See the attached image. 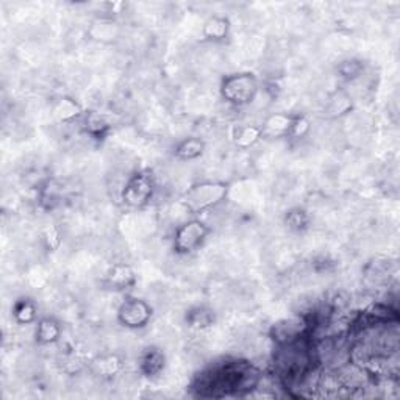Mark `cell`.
<instances>
[{
    "mask_svg": "<svg viewBox=\"0 0 400 400\" xmlns=\"http://www.w3.org/2000/svg\"><path fill=\"white\" fill-rule=\"evenodd\" d=\"M229 185L224 181H200L188 189L183 195V205L191 214L203 213L217 207L227 198Z\"/></svg>",
    "mask_w": 400,
    "mask_h": 400,
    "instance_id": "1",
    "label": "cell"
},
{
    "mask_svg": "<svg viewBox=\"0 0 400 400\" xmlns=\"http://www.w3.org/2000/svg\"><path fill=\"white\" fill-rule=\"evenodd\" d=\"M260 91L258 78L250 72L227 75L221 83V97L234 108H243L255 100Z\"/></svg>",
    "mask_w": 400,
    "mask_h": 400,
    "instance_id": "2",
    "label": "cell"
},
{
    "mask_svg": "<svg viewBox=\"0 0 400 400\" xmlns=\"http://www.w3.org/2000/svg\"><path fill=\"white\" fill-rule=\"evenodd\" d=\"M313 329H315V322L310 315L296 313L272 324L269 329V338L274 341L275 346H283L310 337Z\"/></svg>",
    "mask_w": 400,
    "mask_h": 400,
    "instance_id": "3",
    "label": "cell"
},
{
    "mask_svg": "<svg viewBox=\"0 0 400 400\" xmlns=\"http://www.w3.org/2000/svg\"><path fill=\"white\" fill-rule=\"evenodd\" d=\"M210 231H212V229L208 227V224L200 219H189L183 222L178 225L176 234H174V250L178 255H188V253L195 252L205 243Z\"/></svg>",
    "mask_w": 400,
    "mask_h": 400,
    "instance_id": "4",
    "label": "cell"
},
{
    "mask_svg": "<svg viewBox=\"0 0 400 400\" xmlns=\"http://www.w3.org/2000/svg\"><path fill=\"white\" fill-rule=\"evenodd\" d=\"M155 194V181L149 172H135L121 188V200L132 208H141Z\"/></svg>",
    "mask_w": 400,
    "mask_h": 400,
    "instance_id": "5",
    "label": "cell"
},
{
    "mask_svg": "<svg viewBox=\"0 0 400 400\" xmlns=\"http://www.w3.org/2000/svg\"><path fill=\"white\" fill-rule=\"evenodd\" d=\"M150 319L152 307L138 297H126L118 308V321L126 329H143L150 322Z\"/></svg>",
    "mask_w": 400,
    "mask_h": 400,
    "instance_id": "6",
    "label": "cell"
},
{
    "mask_svg": "<svg viewBox=\"0 0 400 400\" xmlns=\"http://www.w3.org/2000/svg\"><path fill=\"white\" fill-rule=\"evenodd\" d=\"M105 286L113 291H122L132 289L136 283V275L132 267L126 263H118L110 267V271L105 274Z\"/></svg>",
    "mask_w": 400,
    "mask_h": 400,
    "instance_id": "7",
    "label": "cell"
},
{
    "mask_svg": "<svg viewBox=\"0 0 400 400\" xmlns=\"http://www.w3.org/2000/svg\"><path fill=\"white\" fill-rule=\"evenodd\" d=\"M396 271V265L392 263L391 260L388 258H378L372 263H369V266L366 267V280L370 283L372 286H387L392 274Z\"/></svg>",
    "mask_w": 400,
    "mask_h": 400,
    "instance_id": "8",
    "label": "cell"
},
{
    "mask_svg": "<svg viewBox=\"0 0 400 400\" xmlns=\"http://www.w3.org/2000/svg\"><path fill=\"white\" fill-rule=\"evenodd\" d=\"M140 372L145 377H157L166 366V355L155 346L147 347L140 356Z\"/></svg>",
    "mask_w": 400,
    "mask_h": 400,
    "instance_id": "9",
    "label": "cell"
},
{
    "mask_svg": "<svg viewBox=\"0 0 400 400\" xmlns=\"http://www.w3.org/2000/svg\"><path fill=\"white\" fill-rule=\"evenodd\" d=\"M294 114H271L261 123L263 138H288Z\"/></svg>",
    "mask_w": 400,
    "mask_h": 400,
    "instance_id": "10",
    "label": "cell"
},
{
    "mask_svg": "<svg viewBox=\"0 0 400 400\" xmlns=\"http://www.w3.org/2000/svg\"><path fill=\"white\" fill-rule=\"evenodd\" d=\"M82 128L83 132L94 138V140H104V138L110 133L111 123L108 122L104 114L97 111L83 113L82 116Z\"/></svg>",
    "mask_w": 400,
    "mask_h": 400,
    "instance_id": "11",
    "label": "cell"
},
{
    "mask_svg": "<svg viewBox=\"0 0 400 400\" xmlns=\"http://www.w3.org/2000/svg\"><path fill=\"white\" fill-rule=\"evenodd\" d=\"M263 135H261V127L253 126V123H238L231 130V140L239 149H250L255 145Z\"/></svg>",
    "mask_w": 400,
    "mask_h": 400,
    "instance_id": "12",
    "label": "cell"
},
{
    "mask_svg": "<svg viewBox=\"0 0 400 400\" xmlns=\"http://www.w3.org/2000/svg\"><path fill=\"white\" fill-rule=\"evenodd\" d=\"M36 343L40 346L56 344L61 338V327L54 317H42L36 325Z\"/></svg>",
    "mask_w": 400,
    "mask_h": 400,
    "instance_id": "13",
    "label": "cell"
},
{
    "mask_svg": "<svg viewBox=\"0 0 400 400\" xmlns=\"http://www.w3.org/2000/svg\"><path fill=\"white\" fill-rule=\"evenodd\" d=\"M205 40L213 42H221L229 38L230 35V20L224 16H213L203 24L202 30Z\"/></svg>",
    "mask_w": 400,
    "mask_h": 400,
    "instance_id": "14",
    "label": "cell"
},
{
    "mask_svg": "<svg viewBox=\"0 0 400 400\" xmlns=\"http://www.w3.org/2000/svg\"><path fill=\"white\" fill-rule=\"evenodd\" d=\"M216 322V313L208 307H194L186 313V324L194 330H205Z\"/></svg>",
    "mask_w": 400,
    "mask_h": 400,
    "instance_id": "15",
    "label": "cell"
},
{
    "mask_svg": "<svg viewBox=\"0 0 400 400\" xmlns=\"http://www.w3.org/2000/svg\"><path fill=\"white\" fill-rule=\"evenodd\" d=\"M203 150H205V143L200 138H185L183 141H180L176 145V150H174V155L178 159H183V162H191V159L199 158Z\"/></svg>",
    "mask_w": 400,
    "mask_h": 400,
    "instance_id": "16",
    "label": "cell"
},
{
    "mask_svg": "<svg viewBox=\"0 0 400 400\" xmlns=\"http://www.w3.org/2000/svg\"><path fill=\"white\" fill-rule=\"evenodd\" d=\"M13 317L19 325H28L36 321L38 317V307L33 299H28V297H23L14 302L13 305Z\"/></svg>",
    "mask_w": 400,
    "mask_h": 400,
    "instance_id": "17",
    "label": "cell"
},
{
    "mask_svg": "<svg viewBox=\"0 0 400 400\" xmlns=\"http://www.w3.org/2000/svg\"><path fill=\"white\" fill-rule=\"evenodd\" d=\"M55 116L63 122H69L77 118H82L83 111L75 100L69 97H61L55 105Z\"/></svg>",
    "mask_w": 400,
    "mask_h": 400,
    "instance_id": "18",
    "label": "cell"
},
{
    "mask_svg": "<svg viewBox=\"0 0 400 400\" xmlns=\"http://www.w3.org/2000/svg\"><path fill=\"white\" fill-rule=\"evenodd\" d=\"M351 100L352 99L349 97L346 92L333 94V96L329 100V104H327V107H325L327 116H330V118H338V116L346 114L352 108Z\"/></svg>",
    "mask_w": 400,
    "mask_h": 400,
    "instance_id": "19",
    "label": "cell"
},
{
    "mask_svg": "<svg viewBox=\"0 0 400 400\" xmlns=\"http://www.w3.org/2000/svg\"><path fill=\"white\" fill-rule=\"evenodd\" d=\"M122 363L116 355H105V356H100L96 361H94V370L99 375H104V377H111L114 374H118L121 370Z\"/></svg>",
    "mask_w": 400,
    "mask_h": 400,
    "instance_id": "20",
    "label": "cell"
},
{
    "mask_svg": "<svg viewBox=\"0 0 400 400\" xmlns=\"http://www.w3.org/2000/svg\"><path fill=\"white\" fill-rule=\"evenodd\" d=\"M285 224H286V227L289 230L297 231V234H299V231H303V230L308 229L310 216L302 208H293L286 213Z\"/></svg>",
    "mask_w": 400,
    "mask_h": 400,
    "instance_id": "21",
    "label": "cell"
},
{
    "mask_svg": "<svg viewBox=\"0 0 400 400\" xmlns=\"http://www.w3.org/2000/svg\"><path fill=\"white\" fill-rule=\"evenodd\" d=\"M338 72L347 82H355V80L361 78L365 74V64L360 60H347L339 64Z\"/></svg>",
    "mask_w": 400,
    "mask_h": 400,
    "instance_id": "22",
    "label": "cell"
},
{
    "mask_svg": "<svg viewBox=\"0 0 400 400\" xmlns=\"http://www.w3.org/2000/svg\"><path fill=\"white\" fill-rule=\"evenodd\" d=\"M310 130H311L310 121L302 114H294L288 138H291V140H302V138L310 133Z\"/></svg>",
    "mask_w": 400,
    "mask_h": 400,
    "instance_id": "23",
    "label": "cell"
}]
</instances>
